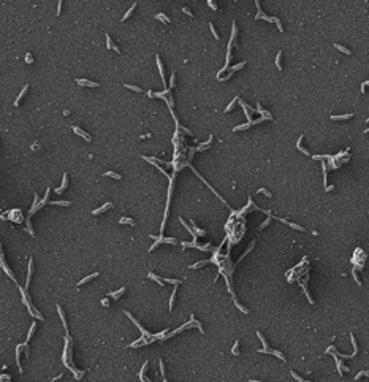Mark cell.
<instances>
[{
    "instance_id": "obj_42",
    "label": "cell",
    "mask_w": 369,
    "mask_h": 382,
    "mask_svg": "<svg viewBox=\"0 0 369 382\" xmlns=\"http://www.w3.org/2000/svg\"><path fill=\"white\" fill-rule=\"evenodd\" d=\"M24 349H25V355L29 357V354H30V352H29V346H27V342H24Z\"/></svg>"
},
{
    "instance_id": "obj_9",
    "label": "cell",
    "mask_w": 369,
    "mask_h": 382,
    "mask_svg": "<svg viewBox=\"0 0 369 382\" xmlns=\"http://www.w3.org/2000/svg\"><path fill=\"white\" fill-rule=\"evenodd\" d=\"M157 64H158V72H160V76H162V82H163V84H166V81H165V72H163V65H162L160 57H158V56H157Z\"/></svg>"
},
{
    "instance_id": "obj_31",
    "label": "cell",
    "mask_w": 369,
    "mask_h": 382,
    "mask_svg": "<svg viewBox=\"0 0 369 382\" xmlns=\"http://www.w3.org/2000/svg\"><path fill=\"white\" fill-rule=\"evenodd\" d=\"M111 46H113V40H111L110 35H106V48L111 49Z\"/></svg>"
},
{
    "instance_id": "obj_7",
    "label": "cell",
    "mask_w": 369,
    "mask_h": 382,
    "mask_svg": "<svg viewBox=\"0 0 369 382\" xmlns=\"http://www.w3.org/2000/svg\"><path fill=\"white\" fill-rule=\"evenodd\" d=\"M147 277H149V279H154L155 282L160 284V285H163V284H165V279H162L160 276H157V274H154V273H149V274H147Z\"/></svg>"
},
{
    "instance_id": "obj_15",
    "label": "cell",
    "mask_w": 369,
    "mask_h": 382,
    "mask_svg": "<svg viewBox=\"0 0 369 382\" xmlns=\"http://www.w3.org/2000/svg\"><path fill=\"white\" fill-rule=\"evenodd\" d=\"M353 114H342V116H331L333 121H344V119H350Z\"/></svg>"
},
{
    "instance_id": "obj_12",
    "label": "cell",
    "mask_w": 369,
    "mask_h": 382,
    "mask_svg": "<svg viewBox=\"0 0 369 382\" xmlns=\"http://www.w3.org/2000/svg\"><path fill=\"white\" fill-rule=\"evenodd\" d=\"M27 89H29V84H25V86H24V89H22V92L19 94V97H17V99H16V102H14V105H16V106L19 105V102L22 100V97L25 95V92H27Z\"/></svg>"
},
{
    "instance_id": "obj_5",
    "label": "cell",
    "mask_w": 369,
    "mask_h": 382,
    "mask_svg": "<svg viewBox=\"0 0 369 382\" xmlns=\"http://www.w3.org/2000/svg\"><path fill=\"white\" fill-rule=\"evenodd\" d=\"M124 292H125V287L119 289L117 292H110V294H108V297H111L113 300H119V297H120V295H124Z\"/></svg>"
},
{
    "instance_id": "obj_37",
    "label": "cell",
    "mask_w": 369,
    "mask_h": 382,
    "mask_svg": "<svg viewBox=\"0 0 369 382\" xmlns=\"http://www.w3.org/2000/svg\"><path fill=\"white\" fill-rule=\"evenodd\" d=\"M182 11H184V13H185V14H187V16H190V17H193V13H192V11H190V8H187V7H184V8H182Z\"/></svg>"
},
{
    "instance_id": "obj_44",
    "label": "cell",
    "mask_w": 369,
    "mask_h": 382,
    "mask_svg": "<svg viewBox=\"0 0 369 382\" xmlns=\"http://www.w3.org/2000/svg\"><path fill=\"white\" fill-rule=\"evenodd\" d=\"M0 379H2V381H7V379H10V376H7V374H2V377H0Z\"/></svg>"
},
{
    "instance_id": "obj_1",
    "label": "cell",
    "mask_w": 369,
    "mask_h": 382,
    "mask_svg": "<svg viewBox=\"0 0 369 382\" xmlns=\"http://www.w3.org/2000/svg\"><path fill=\"white\" fill-rule=\"evenodd\" d=\"M73 132H75V133H78L79 137H82L86 141H92V138H90V135H89V133H86L84 130H81L79 127H73Z\"/></svg>"
},
{
    "instance_id": "obj_27",
    "label": "cell",
    "mask_w": 369,
    "mask_h": 382,
    "mask_svg": "<svg viewBox=\"0 0 369 382\" xmlns=\"http://www.w3.org/2000/svg\"><path fill=\"white\" fill-rule=\"evenodd\" d=\"M211 260H203V262H200V263H195V265H192L190 268H200V266H203V265H206V263H209Z\"/></svg>"
},
{
    "instance_id": "obj_43",
    "label": "cell",
    "mask_w": 369,
    "mask_h": 382,
    "mask_svg": "<svg viewBox=\"0 0 369 382\" xmlns=\"http://www.w3.org/2000/svg\"><path fill=\"white\" fill-rule=\"evenodd\" d=\"M102 304H103V306H110V304H108V298H105V300H102Z\"/></svg>"
},
{
    "instance_id": "obj_2",
    "label": "cell",
    "mask_w": 369,
    "mask_h": 382,
    "mask_svg": "<svg viewBox=\"0 0 369 382\" xmlns=\"http://www.w3.org/2000/svg\"><path fill=\"white\" fill-rule=\"evenodd\" d=\"M67 186H68V174L65 173L64 174V181H62V186L55 189V192H57V194H62V192L65 190V187H67Z\"/></svg>"
},
{
    "instance_id": "obj_28",
    "label": "cell",
    "mask_w": 369,
    "mask_h": 382,
    "mask_svg": "<svg viewBox=\"0 0 369 382\" xmlns=\"http://www.w3.org/2000/svg\"><path fill=\"white\" fill-rule=\"evenodd\" d=\"M235 304H236V308H238V309H241V311H243L244 314H247V312H249V309H246V308H244L243 304H239V303H238V300L235 301Z\"/></svg>"
},
{
    "instance_id": "obj_25",
    "label": "cell",
    "mask_w": 369,
    "mask_h": 382,
    "mask_svg": "<svg viewBox=\"0 0 369 382\" xmlns=\"http://www.w3.org/2000/svg\"><path fill=\"white\" fill-rule=\"evenodd\" d=\"M174 298H176V289L173 290V294H171V300H170V311L173 309V304H174Z\"/></svg>"
},
{
    "instance_id": "obj_6",
    "label": "cell",
    "mask_w": 369,
    "mask_h": 382,
    "mask_svg": "<svg viewBox=\"0 0 369 382\" xmlns=\"http://www.w3.org/2000/svg\"><path fill=\"white\" fill-rule=\"evenodd\" d=\"M108 208H113V203H105V205H103L102 208H98V209H94V212H92V214H94V216H97V214H100V212H105Z\"/></svg>"
},
{
    "instance_id": "obj_45",
    "label": "cell",
    "mask_w": 369,
    "mask_h": 382,
    "mask_svg": "<svg viewBox=\"0 0 369 382\" xmlns=\"http://www.w3.org/2000/svg\"><path fill=\"white\" fill-rule=\"evenodd\" d=\"M363 86H369V81L368 82H363Z\"/></svg>"
},
{
    "instance_id": "obj_8",
    "label": "cell",
    "mask_w": 369,
    "mask_h": 382,
    "mask_svg": "<svg viewBox=\"0 0 369 382\" xmlns=\"http://www.w3.org/2000/svg\"><path fill=\"white\" fill-rule=\"evenodd\" d=\"M303 140H304V137H303V135H301V137H299V140H298V149H299L301 152H304L306 155H309V154H311V152H309V151L306 149L304 146H303Z\"/></svg>"
},
{
    "instance_id": "obj_20",
    "label": "cell",
    "mask_w": 369,
    "mask_h": 382,
    "mask_svg": "<svg viewBox=\"0 0 369 382\" xmlns=\"http://www.w3.org/2000/svg\"><path fill=\"white\" fill-rule=\"evenodd\" d=\"M287 224H288V225H290L293 230H298V232H304V229H303L301 225H296V224H293V222H288V220H287Z\"/></svg>"
},
{
    "instance_id": "obj_30",
    "label": "cell",
    "mask_w": 369,
    "mask_h": 382,
    "mask_svg": "<svg viewBox=\"0 0 369 382\" xmlns=\"http://www.w3.org/2000/svg\"><path fill=\"white\" fill-rule=\"evenodd\" d=\"M247 62H241V64H238V65H235V67H231L230 70H233V72H236V70H239V68H243L244 65H246Z\"/></svg>"
},
{
    "instance_id": "obj_14",
    "label": "cell",
    "mask_w": 369,
    "mask_h": 382,
    "mask_svg": "<svg viewBox=\"0 0 369 382\" xmlns=\"http://www.w3.org/2000/svg\"><path fill=\"white\" fill-rule=\"evenodd\" d=\"M95 276H98V273H94V274H90V276H86L84 279H81V281H79V282H78V285H82V284L89 282V281H90V279H94V277H95Z\"/></svg>"
},
{
    "instance_id": "obj_19",
    "label": "cell",
    "mask_w": 369,
    "mask_h": 382,
    "mask_svg": "<svg viewBox=\"0 0 369 382\" xmlns=\"http://www.w3.org/2000/svg\"><path fill=\"white\" fill-rule=\"evenodd\" d=\"M155 17H157V19H160V21H163V22H170V17L166 16V14H163V13H158V14H155Z\"/></svg>"
},
{
    "instance_id": "obj_3",
    "label": "cell",
    "mask_w": 369,
    "mask_h": 382,
    "mask_svg": "<svg viewBox=\"0 0 369 382\" xmlns=\"http://www.w3.org/2000/svg\"><path fill=\"white\" fill-rule=\"evenodd\" d=\"M79 86H87V87H97L98 82H92V81H87V79H76Z\"/></svg>"
},
{
    "instance_id": "obj_35",
    "label": "cell",
    "mask_w": 369,
    "mask_h": 382,
    "mask_svg": "<svg viewBox=\"0 0 369 382\" xmlns=\"http://www.w3.org/2000/svg\"><path fill=\"white\" fill-rule=\"evenodd\" d=\"M238 351H239V342L236 341V342H235V347H233V351H231V352H233V355H238Z\"/></svg>"
},
{
    "instance_id": "obj_13",
    "label": "cell",
    "mask_w": 369,
    "mask_h": 382,
    "mask_svg": "<svg viewBox=\"0 0 369 382\" xmlns=\"http://www.w3.org/2000/svg\"><path fill=\"white\" fill-rule=\"evenodd\" d=\"M119 222H120V224H128V225L135 227V220H133V219H130V217H120Z\"/></svg>"
},
{
    "instance_id": "obj_39",
    "label": "cell",
    "mask_w": 369,
    "mask_h": 382,
    "mask_svg": "<svg viewBox=\"0 0 369 382\" xmlns=\"http://www.w3.org/2000/svg\"><path fill=\"white\" fill-rule=\"evenodd\" d=\"M291 376H293V377H295V379H296V381H301V382H303V381H304V379H303V377H301V376H298V374H296V373H293V371H291Z\"/></svg>"
},
{
    "instance_id": "obj_32",
    "label": "cell",
    "mask_w": 369,
    "mask_h": 382,
    "mask_svg": "<svg viewBox=\"0 0 369 382\" xmlns=\"http://www.w3.org/2000/svg\"><path fill=\"white\" fill-rule=\"evenodd\" d=\"M271 354H273V355H276V357H279L280 360H284V362H285V357H284L282 354H280L279 351H271Z\"/></svg>"
},
{
    "instance_id": "obj_17",
    "label": "cell",
    "mask_w": 369,
    "mask_h": 382,
    "mask_svg": "<svg viewBox=\"0 0 369 382\" xmlns=\"http://www.w3.org/2000/svg\"><path fill=\"white\" fill-rule=\"evenodd\" d=\"M135 8H136V3H133V5H132V8H130V10H128V11H127V13H125V14H124V17H122V21H127V19H128V17H130V16H132V13H133V10H135Z\"/></svg>"
},
{
    "instance_id": "obj_40",
    "label": "cell",
    "mask_w": 369,
    "mask_h": 382,
    "mask_svg": "<svg viewBox=\"0 0 369 382\" xmlns=\"http://www.w3.org/2000/svg\"><path fill=\"white\" fill-rule=\"evenodd\" d=\"M276 24H277V29H279V30H280V32H282V30H284V27H282V24H280V21H279V19H277V17H276Z\"/></svg>"
},
{
    "instance_id": "obj_11",
    "label": "cell",
    "mask_w": 369,
    "mask_h": 382,
    "mask_svg": "<svg viewBox=\"0 0 369 382\" xmlns=\"http://www.w3.org/2000/svg\"><path fill=\"white\" fill-rule=\"evenodd\" d=\"M57 312H59V316H60V320H62V324H64V328H67L68 325H67V320H65V316H64V311H62L60 304H57Z\"/></svg>"
},
{
    "instance_id": "obj_29",
    "label": "cell",
    "mask_w": 369,
    "mask_h": 382,
    "mask_svg": "<svg viewBox=\"0 0 369 382\" xmlns=\"http://www.w3.org/2000/svg\"><path fill=\"white\" fill-rule=\"evenodd\" d=\"M209 27H211V32H212V35H214V38L215 40H219V34H217V30H215V27L212 25V22L209 24Z\"/></svg>"
},
{
    "instance_id": "obj_16",
    "label": "cell",
    "mask_w": 369,
    "mask_h": 382,
    "mask_svg": "<svg viewBox=\"0 0 369 382\" xmlns=\"http://www.w3.org/2000/svg\"><path fill=\"white\" fill-rule=\"evenodd\" d=\"M334 48H336V49H339L341 52H344V54H349V56L352 54V51H350V49H347L345 46H341V44H334Z\"/></svg>"
},
{
    "instance_id": "obj_22",
    "label": "cell",
    "mask_w": 369,
    "mask_h": 382,
    "mask_svg": "<svg viewBox=\"0 0 369 382\" xmlns=\"http://www.w3.org/2000/svg\"><path fill=\"white\" fill-rule=\"evenodd\" d=\"M51 205H59V206H70L72 201H51Z\"/></svg>"
},
{
    "instance_id": "obj_34",
    "label": "cell",
    "mask_w": 369,
    "mask_h": 382,
    "mask_svg": "<svg viewBox=\"0 0 369 382\" xmlns=\"http://www.w3.org/2000/svg\"><path fill=\"white\" fill-rule=\"evenodd\" d=\"M160 373H162L163 381H166V376H165V368H163V362H162V360H160Z\"/></svg>"
},
{
    "instance_id": "obj_4",
    "label": "cell",
    "mask_w": 369,
    "mask_h": 382,
    "mask_svg": "<svg viewBox=\"0 0 369 382\" xmlns=\"http://www.w3.org/2000/svg\"><path fill=\"white\" fill-rule=\"evenodd\" d=\"M2 269H3L5 273H7L8 276H10V279H11V281H14V282H16V277H14V274L11 273V269L8 268L7 265H5V262H3V257H2Z\"/></svg>"
},
{
    "instance_id": "obj_24",
    "label": "cell",
    "mask_w": 369,
    "mask_h": 382,
    "mask_svg": "<svg viewBox=\"0 0 369 382\" xmlns=\"http://www.w3.org/2000/svg\"><path fill=\"white\" fill-rule=\"evenodd\" d=\"M238 100H239V99H238V97H236V99H233V102H230V105H228V106H227V108H225V113H228V111H231V108H233V106H235V103L238 102Z\"/></svg>"
},
{
    "instance_id": "obj_10",
    "label": "cell",
    "mask_w": 369,
    "mask_h": 382,
    "mask_svg": "<svg viewBox=\"0 0 369 382\" xmlns=\"http://www.w3.org/2000/svg\"><path fill=\"white\" fill-rule=\"evenodd\" d=\"M32 268H33V262H32V259L29 260V274H27V281H25V287L30 284V277H32Z\"/></svg>"
},
{
    "instance_id": "obj_38",
    "label": "cell",
    "mask_w": 369,
    "mask_h": 382,
    "mask_svg": "<svg viewBox=\"0 0 369 382\" xmlns=\"http://www.w3.org/2000/svg\"><path fill=\"white\" fill-rule=\"evenodd\" d=\"M208 5L211 8H214V10H217V5H215V0H208Z\"/></svg>"
},
{
    "instance_id": "obj_41",
    "label": "cell",
    "mask_w": 369,
    "mask_h": 382,
    "mask_svg": "<svg viewBox=\"0 0 369 382\" xmlns=\"http://www.w3.org/2000/svg\"><path fill=\"white\" fill-rule=\"evenodd\" d=\"M111 49H113V51H116V52H120L119 46H116V44H114V43H113V46H111Z\"/></svg>"
},
{
    "instance_id": "obj_26",
    "label": "cell",
    "mask_w": 369,
    "mask_h": 382,
    "mask_svg": "<svg viewBox=\"0 0 369 382\" xmlns=\"http://www.w3.org/2000/svg\"><path fill=\"white\" fill-rule=\"evenodd\" d=\"M146 368H147V363H144L143 368H141V373H140V379H141V381H146V377H144V371H146Z\"/></svg>"
},
{
    "instance_id": "obj_18",
    "label": "cell",
    "mask_w": 369,
    "mask_h": 382,
    "mask_svg": "<svg viewBox=\"0 0 369 382\" xmlns=\"http://www.w3.org/2000/svg\"><path fill=\"white\" fill-rule=\"evenodd\" d=\"M105 176H108V178H114V179H122V176H120V174H117V173H114V171H106Z\"/></svg>"
},
{
    "instance_id": "obj_33",
    "label": "cell",
    "mask_w": 369,
    "mask_h": 382,
    "mask_svg": "<svg viewBox=\"0 0 369 382\" xmlns=\"http://www.w3.org/2000/svg\"><path fill=\"white\" fill-rule=\"evenodd\" d=\"M35 330H37V327H35V322H33V324H32V327H30V331H29V334H27V339L32 338V334H33Z\"/></svg>"
},
{
    "instance_id": "obj_36",
    "label": "cell",
    "mask_w": 369,
    "mask_h": 382,
    "mask_svg": "<svg viewBox=\"0 0 369 382\" xmlns=\"http://www.w3.org/2000/svg\"><path fill=\"white\" fill-rule=\"evenodd\" d=\"M257 192H258V194H265V195H266V197H269V198H271V194H269V192L266 190V189H263V187H261V189H258V190H257Z\"/></svg>"
},
{
    "instance_id": "obj_21",
    "label": "cell",
    "mask_w": 369,
    "mask_h": 382,
    "mask_svg": "<svg viewBox=\"0 0 369 382\" xmlns=\"http://www.w3.org/2000/svg\"><path fill=\"white\" fill-rule=\"evenodd\" d=\"M280 60H282V52H279V54H277V57H276V67L279 70H282V64H280Z\"/></svg>"
},
{
    "instance_id": "obj_23",
    "label": "cell",
    "mask_w": 369,
    "mask_h": 382,
    "mask_svg": "<svg viewBox=\"0 0 369 382\" xmlns=\"http://www.w3.org/2000/svg\"><path fill=\"white\" fill-rule=\"evenodd\" d=\"M125 89H130V90H135V92H143V89H140V87H136V86H130V84H125L124 86Z\"/></svg>"
}]
</instances>
